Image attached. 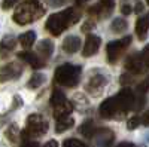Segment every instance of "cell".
I'll return each instance as SVG.
<instances>
[{"mask_svg":"<svg viewBox=\"0 0 149 147\" xmlns=\"http://www.w3.org/2000/svg\"><path fill=\"white\" fill-rule=\"evenodd\" d=\"M136 101H137L136 94L130 88H124L115 97L104 100L98 107V113L104 119H119L127 112L136 108Z\"/></svg>","mask_w":149,"mask_h":147,"instance_id":"obj_1","label":"cell"},{"mask_svg":"<svg viewBox=\"0 0 149 147\" xmlns=\"http://www.w3.org/2000/svg\"><path fill=\"white\" fill-rule=\"evenodd\" d=\"M81 18V14L78 10H74L73 8H67L63 12H57L52 14L46 19V30L51 33L52 36H60L64 30H67L72 24L78 22Z\"/></svg>","mask_w":149,"mask_h":147,"instance_id":"obj_2","label":"cell"},{"mask_svg":"<svg viewBox=\"0 0 149 147\" xmlns=\"http://www.w3.org/2000/svg\"><path fill=\"white\" fill-rule=\"evenodd\" d=\"M43 14H45L43 5H40L36 0H27V2H21L17 6V10L12 15V19L18 26H26V24H30L36 19H39L40 17H43Z\"/></svg>","mask_w":149,"mask_h":147,"instance_id":"obj_3","label":"cell"},{"mask_svg":"<svg viewBox=\"0 0 149 147\" xmlns=\"http://www.w3.org/2000/svg\"><path fill=\"white\" fill-rule=\"evenodd\" d=\"M81 71H82L81 66H74V64L66 63V64H61L60 67L55 68L54 79L58 85H63V86H66V88H73L79 83Z\"/></svg>","mask_w":149,"mask_h":147,"instance_id":"obj_4","label":"cell"},{"mask_svg":"<svg viewBox=\"0 0 149 147\" xmlns=\"http://www.w3.org/2000/svg\"><path fill=\"white\" fill-rule=\"evenodd\" d=\"M48 128H49V125L45 120V117L42 115L33 113L26 120V131L22 132V137L24 138H27V137H40V135H43V134H46Z\"/></svg>","mask_w":149,"mask_h":147,"instance_id":"obj_5","label":"cell"},{"mask_svg":"<svg viewBox=\"0 0 149 147\" xmlns=\"http://www.w3.org/2000/svg\"><path fill=\"white\" fill-rule=\"evenodd\" d=\"M51 103L52 108H54V117L55 119H60V117H66V116H70V113L73 112V106L72 103L66 98V95L61 92L60 89H54L52 91V95H51Z\"/></svg>","mask_w":149,"mask_h":147,"instance_id":"obj_6","label":"cell"},{"mask_svg":"<svg viewBox=\"0 0 149 147\" xmlns=\"http://www.w3.org/2000/svg\"><path fill=\"white\" fill-rule=\"evenodd\" d=\"M131 43V36H125L122 39H118V40H112L107 43L106 46V54H107V61L110 64H115L118 58L124 54L125 48Z\"/></svg>","mask_w":149,"mask_h":147,"instance_id":"obj_7","label":"cell"},{"mask_svg":"<svg viewBox=\"0 0 149 147\" xmlns=\"http://www.w3.org/2000/svg\"><path fill=\"white\" fill-rule=\"evenodd\" d=\"M91 140H93L94 147H112V143H113V140H115V134L107 128L95 129Z\"/></svg>","mask_w":149,"mask_h":147,"instance_id":"obj_8","label":"cell"},{"mask_svg":"<svg viewBox=\"0 0 149 147\" xmlns=\"http://www.w3.org/2000/svg\"><path fill=\"white\" fill-rule=\"evenodd\" d=\"M113 8H115V0H100L97 5L88 9V14L100 19H104L113 12Z\"/></svg>","mask_w":149,"mask_h":147,"instance_id":"obj_9","label":"cell"},{"mask_svg":"<svg viewBox=\"0 0 149 147\" xmlns=\"http://www.w3.org/2000/svg\"><path fill=\"white\" fill-rule=\"evenodd\" d=\"M106 83H107L106 77L102 75V73H97V75H93V76L90 77V80L86 82L85 89H86V92H88L90 95L98 97V95L103 92V89H104V86H106Z\"/></svg>","mask_w":149,"mask_h":147,"instance_id":"obj_10","label":"cell"},{"mask_svg":"<svg viewBox=\"0 0 149 147\" xmlns=\"http://www.w3.org/2000/svg\"><path fill=\"white\" fill-rule=\"evenodd\" d=\"M22 73V66L21 63H8L5 66L0 67V82H8V80H12V79H17L21 76Z\"/></svg>","mask_w":149,"mask_h":147,"instance_id":"obj_11","label":"cell"},{"mask_svg":"<svg viewBox=\"0 0 149 147\" xmlns=\"http://www.w3.org/2000/svg\"><path fill=\"white\" fill-rule=\"evenodd\" d=\"M124 67H125L127 71H131L133 75H137V73H142L145 68V63L142 58V52H134L130 57H127L125 63H124Z\"/></svg>","mask_w":149,"mask_h":147,"instance_id":"obj_12","label":"cell"},{"mask_svg":"<svg viewBox=\"0 0 149 147\" xmlns=\"http://www.w3.org/2000/svg\"><path fill=\"white\" fill-rule=\"evenodd\" d=\"M100 45H102V39L98 37V36H95V34H90L88 33L86 40H85V45H84V49H82V55L85 58L95 55L97 51H98V48H100Z\"/></svg>","mask_w":149,"mask_h":147,"instance_id":"obj_13","label":"cell"},{"mask_svg":"<svg viewBox=\"0 0 149 147\" xmlns=\"http://www.w3.org/2000/svg\"><path fill=\"white\" fill-rule=\"evenodd\" d=\"M136 34H137L139 40H145L146 39V34L149 31V12L145 15H142L137 21H136Z\"/></svg>","mask_w":149,"mask_h":147,"instance_id":"obj_14","label":"cell"},{"mask_svg":"<svg viewBox=\"0 0 149 147\" xmlns=\"http://www.w3.org/2000/svg\"><path fill=\"white\" fill-rule=\"evenodd\" d=\"M18 57L21 58V59H24L26 63H29L33 68H43L45 67V63L42 61V58H39L36 54H33V52H30L29 49L27 51H22V52H18Z\"/></svg>","mask_w":149,"mask_h":147,"instance_id":"obj_15","label":"cell"},{"mask_svg":"<svg viewBox=\"0 0 149 147\" xmlns=\"http://www.w3.org/2000/svg\"><path fill=\"white\" fill-rule=\"evenodd\" d=\"M17 46V39L14 37V36H5L3 40L0 42V57H8L12 51L15 49Z\"/></svg>","mask_w":149,"mask_h":147,"instance_id":"obj_16","label":"cell"},{"mask_svg":"<svg viewBox=\"0 0 149 147\" xmlns=\"http://www.w3.org/2000/svg\"><path fill=\"white\" fill-rule=\"evenodd\" d=\"M63 51L67 54H74L81 49V39L78 36H67L63 42Z\"/></svg>","mask_w":149,"mask_h":147,"instance_id":"obj_17","label":"cell"},{"mask_svg":"<svg viewBox=\"0 0 149 147\" xmlns=\"http://www.w3.org/2000/svg\"><path fill=\"white\" fill-rule=\"evenodd\" d=\"M37 54H39L40 58H43V59L51 58V55L54 54V43H52V40H49V39L40 40V43L37 45Z\"/></svg>","mask_w":149,"mask_h":147,"instance_id":"obj_18","label":"cell"},{"mask_svg":"<svg viewBox=\"0 0 149 147\" xmlns=\"http://www.w3.org/2000/svg\"><path fill=\"white\" fill-rule=\"evenodd\" d=\"M73 125H74V120H73L70 116H66V117H60V119H57L55 131H57L58 134H61V132H64V131L70 129Z\"/></svg>","mask_w":149,"mask_h":147,"instance_id":"obj_19","label":"cell"},{"mask_svg":"<svg viewBox=\"0 0 149 147\" xmlns=\"http://www.w3.org/2000/svg\"><path fill=\"white\" fill-rule=\"evenodd\" d=\"M34 40H36V33L34 31H26V33H22L19 36V43L26 49H30L33 46Z\"/></svg>","mask_w":149,"mask_h":147,"instance_id":"obj_20","label":"cell"},{"mask_svg":"<svg viewBox=\"0 0 149 147\" xmlns=\"http://www.w3.org/2000/svg\"><path fill=\"white\" fill-rule=\"evenodd\" d=\"M127 27H128V24H127V21L124 19V18H115L113 21H112L110 30L113 31V33H116V34H119V33H124V31H125Z\"/></svg>","mask_w":149,"mask_h":147,"instance_id":"obj_21","label":"cell"},{"mask_svg":"<svg viewBox=\"0 0 149 147\" xmlns=\"http://www.w3.org/2000/svg\"><path fill=\"white\" fill-rule=\"evenodd\" d=\"M95 126H94V122L90 119V120H85L84 124L81 125V128H79V132L82 134V135H85V137H88V138H91L93 137V134L95 132Z\"/></svg>","mask_w":149,"mask_h":147,"instance_id":"obj_22","label":"cell"},{"mask_svg":"<svg viewBox=\"0 0 149 147\" xmlns=\"http://www.w3.org/2000/svg\"><path fill=\"white\" fill-rule=\"evenodd\" d=\"M45 82V76L42 75V73H34V75L30 77V80L27 82V88L29 89H36L39 88L40 85H43Z\"/></svg>","mask_w":149,"mask_h":147,"instance_id":"obj_23","label":"cell"},{"mask_svg":"<svg viewBox=\"0 0 149 147\" xmlns=\"http://www.w3.org/2000/svg\"><path fill=\"white\" fill-rule=\"evenodd\" d=\"M18 126L15 125V124H10L9 125V128L6 129V137H8V140L10 141V143H17V140H18Z\"/></svg>","mask_w":149,"mask_h":147,"instance_id":"obj_24","label":"cell"},{"mask_svg":"<svg viewBox=\"0 0 149 147\" xmlns=\"http://www.w3.org/2000/svg\"><path fill=\"white\" fill-rule=\"evenodd\" d=\"M63 147H88L84 141L81 140H76V138H69L63 143Z\"/></svg>","mask_w":149,"mask_h":147,"instance_id":"obj_25","label":"cell"},{"mask_svg":"<svg viewBox=\"0 0 149 147\" xmlns=\"http://www.w3.org/2000/svg\"><path fill=\"white\" fill-rule=\"evenodd\" d=\"M148 91H149V77L145 79L143 82H140L137 85V88H136V92H137L139 95H145Z\"/></svg>","mask_w":149,"mask_h":147,"instance_id":"obj_26","label":"cell"},{"mask_svg":"<svg viewBox=\"0 0 149 147\" xmlns=\"http://www.w3.org/2000/svg\"><path fill=\"white\" fill-rule=\"evenodd\" d=\"M140 122H142V117L133 116V117L128 119V122H127V128H128V129H136V128L140 125Z\"/></svg>","mask_w":149,"mask_h":147,"instance_id":"obj_27","label":"cell"},{"mask_svg":"<svg viewBox=\"0 0 149 147\" xmlns=\"http://www.w3.org/2000/svg\"><path fill=\"white\" fill-rule=\"evenodd\" d=\"M142 58H143L145 67H148V68H149V45L143 48V51H142Z\"/></svg>","mask_w":149,"mask_h":147,"instance_id":"obj_28","label":"cell"},{"mask_svg":"<svg viewBox=\"0 0 149 147\" xmlns=\"http://www.w3.org/2000/svg\"><path fill=\"white\" fill-rule=\"evenodd\" d=\"M22 106V100H21V97L19 95H15L14 97V103H12V107H10V112H14V110L19 108Z\"/></svg>","mask_w":149,"mask_h":147,"instance_id":"obj_29","label":"cell"},{"mask_svg":"<svg viewBox=\"0 0 149 147\" xmlns=\"http://www.w3.org/2000/svg\"><path fill=\"white\" fill-rule=\"evenodd\" d=\"M93 28H94V21L88 19V21L84 22V26H82V31H84V33H88V31L93 30Z\"/></svg>","mask_w":149,"mask_h":147,"instance_id":"obj_30","label":"cell"},{"mask_svg":"<svg viewBox=\"0 0 149 147\" xmlns=\"http://www.w3.org/2000/svg\"><path fill=\"white\" fill-rule=\"evenodd\" d=\"M18 3V0H3L2 2V8L3 9H10L12 6H15Z\"/></svg>","mask_w":149,"mask_h":147,"instance_id":"obj_31","label":"cell"},{"mask_svg":"<svg viewBox=\"0 0 149 147\" xmlns=\"http://www.w3.org/2000/svg\"><path fill=\"white\" fill-rule=\"evenodd\" d=\"M119 80H121V83H122V85H128V83H131V82H133V77H131V76H128V73H124V75L121 76V79H119Z\"/></svg>","mask_w":149,"mask_h":147,"instance_id":"obj_32","label":"cell"},{"mask_svg":"<svg viewBox=\"0 0 149 147\" xmlns=\"http://www.w3.org/2000/svg\"><path fill=\"white\" fill-rule=\"evenodd\" d=\"M131 6L128 5V3H122V6H121V12H122V14L124 15H130L131 14Z\"/></svg>","mask_w":149,"mask_h":147,"instance_id":"obj_33","label":"cell"},{"mask_svg":"<svg viewBox=\"0 0 149 147\" xmlns=\"http://www.w3.org/2000/svg\"><path fill=\"white\" fill-rule=\"evenodd\" d=\"M48 2L52 8H58V6H63L66 3V0H48Z\"/></svg>","mask_w":149,"mask_h":147,"instance_id":"obj_34","label":"cell"},{"mask_svg":"<svg viewBox=\"0 0 149 147\" xmlns=\"http://www.w3.org/2000/svg\"><path fill=\"white\" fill-rule=\"evenodd\" d=\"M142 124H143L145 126H149V110L142 116Z\"/></svg>","mask_w":149,"mask_h":147,"instance_id":"obj_35","label":"cell"},{"mask_svg":"<svg viewBox=\"0 0 149 147\" xmlns=\"http://www.w3.org/2000/svg\"><path fill=\"white\" fill-rule=\"evenodd\" d=\"M21 147H40L39 143H36V141H26Z\"/></svg>","mask_w":149,"mask_h":147,"instance_id":"obj_36","label":"cell"},{"mask_svg":"<svg viewBox=\"0 0 149 147\" xmlns=\"http://www.w3.org/2000/svg\"><path fill=\"white\" fill-rule=\"evenodd\" d=\"M8 119H9V113H6V115H2V116H0V128H2V126L6 124Z\"/></svg>","mask_w":149,"mask_h":147,"instance_id":"obj_37","label":"cell"},{"mask_svg":"<svg viewBox=\"0 0 149 147\" xmlns=\"http://www.w3.org/2000/svg\"><path fill=\"white\" fill-rule=\"evenodd\" d=\"M43 147H58V143H57L55 140H49L48 143L43 144Z\"/></svg>","mask_w":149,"mask_h":147,"instance_id":"obj_38","label":"cell"},{"mask_svg":"<svg viewBox=\"0 0 149 147\" xmlns=\"http://www.w3.org/2000/svg\"><path fill=\"white\" fill-rule=\"evenodd\" d=\"M116 147H136L133 143H128V141H124V143H121V144H118Z\"/></svg>","mask_w":149,"mask_h":147,"instance_id":"obj_39","label":"cell"},{"mask_svg":"<svg viewBox=\"0 0 149 147\" xmlns=\"http://www.w3.org/2000/svg\"><path fill=\"white\" fill-rule=\"evenodd\" d=\"M134 10H136V14H139V12H142L143 10V5L139 2L137 5H136V8H134Z\"/></svg>","mask_w":149,"mask_h":147,"instance_id":"obj_40","label":"cell"},{"mask_svg":"<svg viewBox=\"0 0 149 147\" xmlns=\"http://www.w3.org/2000/svg\"><path fill=\"white\" fill-rule=\"evenodd\" d=\"M85 2H88V0H76V3H78V5H84Z\"/></svg>","mask_w":149,"mask_h":147,"instance_id":"obj_41","label":"cell"},{"mask_svg":"<svg viewBox=\"0 0 149 147\" xmlns=\"http://www.w3.org/2000/svg\"><path fill=\"white\" fill-rule=\"evenodd\" d=\"M146 2H148V5H149V0H146Z\"/></svg>","mask_w":149,"mask_h":147,"instance_id":"obj_42","label":"cell"}]
</instances>
